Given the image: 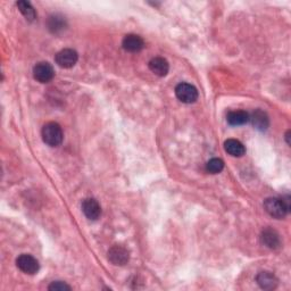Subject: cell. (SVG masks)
I'll list each match as a JSON object with an SVG mask.
<instances>
[{
	"label": "cell",
	"instance_id": "6da1fadb",
	"mask_svg": "<svg viewBox=\"0 0 291 291\" xmlns=\"http://www.w3.org/2000/svg\"><path fill=\"white\" fill-rule=\"evenodd\" d=\"M264 208L272 218L278 220L283 219L287 216L290 208L289 198L280 199L275 198V197H271V198H268L264 201Z\"/></svg>",
	"mask_w": 291,
	"mask_h": 291
},
{
	"label": "cell",
	"instance_id": "7a4b0ae2",
	"mask_svg": "<svg viewBox=\"0 0 291 291\" xmlns=\"http://www.w3.org/2000/svg\"><path fill=\"white\" fill-rule=\"evenodd\" d=\"M41 136L44 144L50 147H58L62 144L64 138L62 127L56 122H49L44 124Z\"/></svg>",
	"mask_w": 291,
	"mask_h": 291
},
{
	"label": "cell",
	"instance_id": "3957f363",
	"mask_svg": "<svg viewBox=\"0 0 291 291\" xmlns=\"http://www.w3.org/2000/svg\"><path fill=\"white\" fill-rule=\"evenodd\" d=\"M176 98L183 103H194L198 98V91L190 83L182 82L175 88Z\"/></svg>",
	"mask_w": 291,
	"mask_h": 291
},
{
	"label": "cell",
	"instance_id": "277c9868",
	"mask_svg": "<svg viewBox=\"0 0 291 291\" xmlns=\"http://www.w3.org/2000/svg\"><path fill=\"white\" fill-rule=\"evenodd\" d=\"M55 76V71L48 62H40L33 67V77L40 83L50 82Z\"/></svg>",
	"mask_w": 291,
	"mask_h": 291
},
{
	"label": "cell",
	"instance_id": "5b68a950",
	"mask_svg": "<svg viewBox=\"0 0 291 291\" xmlns=\"http://www.w3.org/2000/svg\"><path fill=\"white\" fill-rule=\"evenodd\" d=\"M108 259H110V262L113 265L123 266L127 264V262L130 260V253L123 246L115 245L108 250Z\"/></svg>",
	"mask_w": 291,
	"mask_h": 291
},
{
	"label": "cell",
	"instance_id": "8992f818",
	"mask_svg": "<svg viewBox=\"0 0 291 291\" xmlns=\"http://www.w3.org/2000/svg\"><path fill=\"white\" fill-rule=\"evenodd\" d=\"M16 265L23 273L30 275L38 273L39 269H40L38 260L33 256L28 254H22L21 256H18L16 259Z\"/></svg>",
	"mask_w": 291,
	"mask_h": 291
},
{
	"label": "cell",
	"instance_id": "52a82bcc",
	"mask_svg": "<svg viewBox=\"0 0 291 291\" xmlns=\"http://www.w3.org/2000/svg\"><path fill=\"white\" fill-rule=\"evenodd\" d=\"M56 63L62 68H71L77 63L78 55L74 49H63L56 55Z\"/></svg>",
	"mask_w": 291,
	"mask_h": 291
},
{
	"label": "cell",
	"instance_id": "ba28073f",
	"mask_svg": "<svg viewBox=\"0 0 291 291\" xmlns=\"http://www.w3.org/2000/svg\"><path fill=\"white\" fill-rule=\"evenodd\" d=\"M82 211L87 216V219L91 220V221H96L100 218L101 207L96 199L88 198V199L83 200Z\"/></svg>",
	"mask_w": 291,
	"mask_h": 291
},
{
	"label": "cell",
	"instance_id": "9c48e42d",
	"mask_svg": "<svg viewBox=\"0 0 291 291\" xmlns=\"http://www.w3.org/2000/svg\"><path fill=\"white\" fill-rule=\"evenodd\" d=\"M122 46L126 51L130 52H138L144 49L145 41L140 36L137 34H127L124 37L122 41Z\"/></svg>",
	"mask_w": 291,
	"mask_h": 291
},
{
	"label": "cell",
	"instance_id": "30bf717a",
	"mask_svg": "<svg viewBox=\"0 0 291 291\" xmlns=\"http://www.w3.org/2000/svg\"><path fill=\"white\" fill-rule=\"evenodd\" d=\"M260 240L262 244L270 249H278L281 246V239L277 231L273 229H265L260 234Z\"/></svg>",
	"mask_w": 291,
	"mask_h": 291
},
{
	"label": "cell",
	"instance_id": "8fae6325",
	"mask_svg": "<svg viewBox=\"0 0 291 291\" xmlns=\"http://www.w3.org/2000/svg\"><path fill=\"white\" fill-rule=\"evenodd\" d=\"M150 71L157 76H166L170 71V64L163 57H154L149 62Z\"/></svg>",
	"mask_w": 291,
	"mask_h": 291
},
{
	"label": "cell",
	"instance_id": "7c38bea8",
	"mask_svg": "<svg viewBox=\"0 0 291 291\" xmlns=\"http://www.w3.org/2000/svg\"><path fill=\"white\" fill-rule=\"evenodd\" d=\"M256 281L259 284V287L264 290H273L277 288L278 279L273 273L271 272H260L256 277Z\"/></svg>",
	"mask_w": 291,
	"mask_h": 291
},
{
	"label": "cell",
	"instance_id": "4fadbf2b",
	"mask_svg": "<svg viewBox=\"0 0 291 291\" xmlns=\"http://www.w3.org/2000/svg\"><path fill=\"white\" fill-rule=\"evenodd\" d=\"M224 149L229 155L233 157H241L246 154V148L239 140L229 139L224 142Z\"/></svg>",
	"mask_w": 291,
	"mask_h": 291
},
{
	"label": "cell",
	"instance_id": "5bb4252c",
	"mask_svg": "<svg viewBox=\"0 0 291 291\" xmlns=\"http://www.w3.org/2000/svg\"><path fill=\"white\" fill-rule=\"evenodd\" d=\"M249 121H251L253 125L256 127L257 130L264 131L269 127V117L268 115L265 114L263 111H255L251 116H249Z\"/></svg>",
	"mask_w": 291,
	"mask_h": 291
},
{
	"label": "cell",
	"instance_id": "9a60e30c",
	"mask_svg": "<svg viewBox=\"0 0 291 291\" xmlns=\"http://www.w3.org/2000/svg\"><path fill=\"white\" fill-rule=\"evenodd\" d=\"M249 114L245 111H233L230 112L228 116H226V120L230 125L233 126H239L244 125L249 121Z\"/></svg>",
	"mask_w": 291,
	"mask_h": 291
},
{
	"label": "cell",
	"instance_id": "2e32d148",
	"mask_svg": "<svg viewBox=\"0 0 291 291\" xmlns=\"http://www.w3.org/2000/svg\"><path fill=\"white\" fill-rule=\"evenodd\" d=\"M17 8L18 11L23 14V16L25 17L28 21L33 22L34 19L37 17V13L34 11V8L32 7V5L30 4L29 2H24V0H21L17 4Z\"/></svg>",
	"mask_w": 291,
	"mask_h": 291
},
{
	"label": "cell",
	"instance_id": "e0dca14e",
	"mask_svg": "<svg viewBox=\"0 0 291 291\" xmlns=\"http://www.w3.org/2000/svg\"><path fill=\"white\" fill-rule=\"evenodd\" d=\"M48 27H49V30H50V31L54 33L61 32L66 27L65 18L61 16V15H52V16L49 17Z\"/></svg>",
	"mask_w": 291,
	"mask_h": 291
},
{
	"label": "cell",
	"instance_id": "ac0fdd59",
	"mask_svg": "<svg viewBox=\"0 0 291 291\" xmlns=\"http://www.w3.org/2000/svg\"><path fill=\"white\" fill-rule=\"evenodd\" d=\"M224 169V162L220 158H211L207 162L206 170L211 174H219Z\"/></svg>",
	"mask_w": 291,
	"mask_h": 291
},
{
	"label": "cell",
	"instance_id": "d6986e66",
	"mask_svg": "<svg viewBox=\"0 0 291 291\" xmlns=\"http://www.w3.org/2000/svg\"><path fill=\"white\" fill-rule=\"evenodd\" d=\"M48 289L52 291H65V290L70 291L71 287L65 282H62V281H55V282H52L50 285H49Z\"/></svg>",
	"mask_w": 291,
	"mask_h": 291
},
{
	"label": "cell",
	"instance_id": "ffe728a7",
	"mask_svg": "<svg viewBox=\"0 0 291 291\" xmlns=\"http://www.w3.org/2000/svg\"><path fill=\"white\" fill-rule=\"evenodd\" d=\"M289 135H290V131L287 132V135H285V139H287V144L290 145V141H289Z\"/></svg>",
	"mask_w": 291,
	"mask_h": 291
}]
</instances>
